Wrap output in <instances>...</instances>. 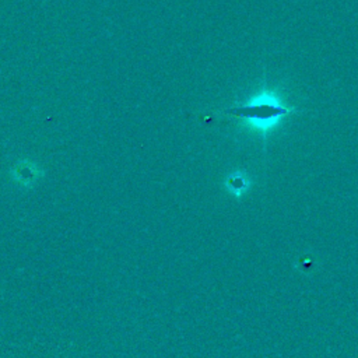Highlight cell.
Instances as JSON below:
<instances>
[{
  "instance_id": "1",
  "label": "cell",
  "mask_w": 358,
  "mask_h": 358,
  "mask_svg": "<svg viewBox=\"0 0 358 358\" xmlns=\"http://www.w3.org/2000/svg\"><path fill=\"white\" fill-rule=\"evenodd\" d=\"M238 117H243L250 124L266 130L271 127L278 119L288 113V109L277 102L270 94H262L246 105L235 109Z\"/></svg>"
},
{
  "instance_id": "3",
  "label": "cell",
  "mask_w": 358,
  "mask_h": 358,
  "mask_svg": "<svg viewBox=\"0 0 358 358\" xmlns=\"http://www.w3.org/2000/svg\"><path fill=\"white\" fill-rule=\"evenodd\" d=\"M229 186H231L232 190H235L236 193H239V192H242V189L246 187V180H245L243 176L235 175V176H232L231 180H229Z\"/></svg>"
},
{
  "instance_id": "2",
  "label": "cell",
  "mask_w": 358,
  "mask_h": 358,
  "mask_svg": "<svg viewBox=\"0 0 358 358\" xmlns=\"http://www.w3.org/2000/svg\"><path fill=\"white\" fill-rule=\"evenodd\" d=\"M8 180L20 189H32L45 178V169L31 158L17 159L7 172Z\"/></svg>"
}]
</instances>
